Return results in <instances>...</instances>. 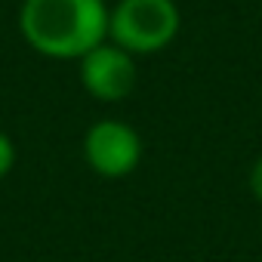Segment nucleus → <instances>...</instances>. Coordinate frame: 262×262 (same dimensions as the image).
I'll use <instances>...</instances> for the list:
<instances>
[{
    "label": "nucleus",
    "mask_w": 262,
    "mask_h": 262,
    "mask_svg": "<svg viewBox=\"0 0 262 262\" xmlns=\"http://www.w3.org/2000/svg\"><path fill=\"white\" fill-rule=\"evenodd\" d=\"M83 158L99 176L123 179L142 161V139L123 120H99L83 136Z\"/></svg>",
    "instance_id": "3"
},
{
    "label": "nucleus",
    "mask_w": 262,
    "mask_h": 262,
    "mask_svg": "<svg viewBox=\"0 0 262 262\" xmlns=\"http://www.w3.org/2000/svg\"><path fill=\"white\" fill-rule=\"evenodd\" d=\"M13 167H16V145L7 133H0V179L10 176Z\"/></svg>",
    "instance_id": "5"
},
{
    "label": "nucleus",
    "mask_w": 262,
    "mask_h": 262,
    "mask_svg": "<svg viewBox=\"0 0 262 262\" xmlns=\"http://www.w3.org/2000/svg\"><path fill=\"white\" fill-rule=\"evenodd\" d=\"M250 191H253V198L262 204V158L253 164V170H250Z\"/></svg>",
    "instance_id": "6"
},
{
    "label": "nucleus",
    "mask_w": 262,
    "mask_h": 262,
    "mask_svg": "<svg viewBox=\"0 0 262 262\" xmlns=\"http://www.w3.org/2000/svg\"><path fill=\"white\" fill-rule=\"evenodd\" d=\"M179 31V10L173 0H120L108 16V40L120 50L158 53Z\"/></svg>",
    "instance_id": "2"
},
{
    "label": "nucleus",
    "mask_w": 262,
    "mask_h": 262,
    "mask_svg": "<svg viewBox=\"0 0 262 262\" xmlns=\"http://www.w3.org/2000/svg\"><path fill=\"white\" fill-rule=\"evenodd\" d=\"M105 0H25L19 13L22 37L50 59H83L108 40Z\"/></svg>",
    "instance_id": "1"
},
{
    "label": "nucleus",
    "mask_w": 262,
    "mask_h": 262,
    "mask_svg": "<svg viewBox=\"0 0 262 262\" xmlns=\"http://www.w3.org/2000/svg\"><path fill=\"white\" fill-rule=\"evenodd\" d=\"M136 80H139V71L133 56L111 40L99 43L80 59V83L93 99L120 102L136 90Z\"/></svg>",
    "instance_id": "4"
}]
</instances>
